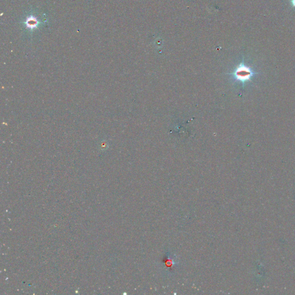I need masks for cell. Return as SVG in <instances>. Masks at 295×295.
Instances as JSON below:
<instances>
[{
	"instance_id": "1",
	"label": "cell",
	"mask_w": 295,
	"mask_h": 295,
	"mask_svg": "<svg viewBox=\"0 0 295 295\" xmlns=\"http://www.w3.org/2000/svg\"><path fill=\"white\" fill-rule=\"evenodd\" d=\"M255 74L251 68L242 62L236 67L233 73L229 75H231L235 80L244 84L245 83L251 80Z\"/></svg>"
},
{
	"instance_id": "2",
	"label": "cell",
	"mask_w": 295,
	"mask_h": 295,
	"mask_svg": "<svg viewBox=\"0 0 295 295\" xmlns=\"http://www.w3.org/2000/svg\"><path fill=\"white\" fill-rule=\"evenodd\" d=\"M36 23H37L36 20H35L34 18H31V19H30L27 20V22L26 24H27V26L31 27V28H33L32 27L36 26V24H37Z\"/></svg>"
},
{
	"instance_id": "3",
	"label": "cell",
	"mask_w": 295,
	"mask_h": 295,
	"mask_svg": "<svg viewBox=\"0 0 295 295\" xmlns=\"http://www.w3.org/2000/svg\"><path fill=\"white\" fill-rule=\"evenodd\" d=\"M291 3L293 6L295 7V0H291Z\"/></svg>"
}]
</instances>
